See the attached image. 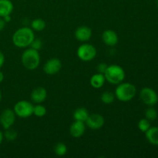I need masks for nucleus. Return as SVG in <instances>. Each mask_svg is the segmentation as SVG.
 Segmentation results:
<instances>
[{
	"instance_id": "nucleus-3",
	"label": "nucleus",
	"mask_w": 158,
	"mask_h": 158,
	"mask_svg": "<svg viewBox=\"0 0 158 158\" xmlns=\"http://www.w3.org/2000/svg\"><path fill=\"white\" fill-rule=\"evenodd\" d=\"M21 61L23 66L29 70L37 69L40 63V55L39 51L32 48L26 49L22 54Z\"/></svg>"
},
{
	"instance_id": "nucleus-8",
	"label": "nucleus",
	"mask_w": 158,
	"mask_h": 158,
	"mask_svg": "<svg viewBox=\"0 0 158 158\" xmlns=\"http://www.w3.org/2000/svg\"><path fill=\"white\" fill-rule=\"evenodd\" d=\"M15 115L13 110L5 109L0 114V124L4 130L12 127L15 121Z\"/></svg>"
},
{
	"instance_id": "nucleus-14",
	"label": "nucleus",
	"mask_w": 158,
	"mask_h": 158,
	"mask_svg": "<svg viewBox=\"0 0 158 158\" xmlns=\"http://www.w3.org/2000/svg\"><path fill=\"white\" fill-rule=\"evenodd\" d=\"M47 98V91L43 86H38L32 90L31 94V100L35 104L42 103Z\"/></svg>"
},
{
	"instance_id": "nucleus-1",
	"label": "nucleus",
	"mask_w": 158,
	"mask_h": 158,
	"mask_svg": "<svg viewBox=\"0 0 158 158\" xmlns=\"http://www.w3.org/2000/svg\"><path fill=\"white\" fill-rule=\"evenodd\" d=\"M34 31L29 27H22L12 35V43L18 48H27L35 39Z\"/></svg>"
},
{
	"instance_id": "nucleus-32",
	"label": "nucleus",
	"mask_w": 158,
	"mask_h": 158,
	"mask_svg": "<svg viewBox=\"0 0 158 158\" xmlns=\"http://www.w3.org/2000/svg\"><path fill=\"white\" fill-rule=\"evenodd\" d=\"M3 139H4V135H3V133L0 131V144H1L2 142Z\"/></svg>"
},
{
	"instance_id": "nucleus-20",
	"label": "nucleus",
	"mask_w": 158,
	"mask_h": 158,
	"mask_svg": "<svg viewBox=\"0 0 158 158\" xmlns=\"http://www.w3.org/2000/svg\"><path fill=\"white\" fill-rule=\"evenodd\" d=\"M115 98V94L112 92H110V91H105L100 96V100H101L102 103L106 105L111 104V103H114Z\"/></svg>"
},
{
	"instance_id": "nucleus-19",
	"label": "nucleus",
	"mask_w": 158,
	"mask_h": 158,
	"mask_svg": "<svg viewBox=\"0 0 158 158\" xmlns=\"http://www.w3.org/2000/svg\"><path fill=\"white\" fill-rule=\"evenodd\" d=\"M46 26V22L42 19H35L32 20L31 23V29L36 32H41V31L44 30Z\"/></svg>"
},
{
	"instance_id": "nucleus-30",
	"label": "nucleus",
	"mask_w": 158,
	"mask_h": 158,
	"mask_svg": "<svg viewBox=\"0 0 158 158\" xmlns=\"http://www.w3.org/2000/svg\"><path fill=\"white\" fill-rule=\"evenodd\" d=\"M3 19L5 20V22H6V23H9V22L12 20V18H11V15H6V16L3 17Z\"/></svg>"
},
{
	"instance_id": "nucleus-12",
	"label": "nucleus",
	"mask_w": 158,
	"mask_h": 158,
	"mask_svg": "<svg viewBox=\"0 0 158 158\" xmlns=\"http://www.w3.org/2000/svg\"><path fill=\"white\" fill-rule=\"evenodd\" d=\"M102 40L106 46H114L118 43L119 37L115 31L106 29L102 34Z\"/></svg>"
},
{
	"instance_id": "nucleus-22",
	"label": "nucleus",
	"mask_w": 158,
	"mask_h": 158,
	"mask_svg": "<svg viewBox=\"0 0 158 158\" xmlns=\"http://www.w3.org/2000/svg\"><path fill=\"white\" fill-rule=\"evenodd\" d=\"M3 135H4V137L8 141H14L17 138V137H18V132L15 130L10 127L5 130Z\"/></svg>"
},
{
	"instance_id": "nucleus-24",
	"label": "nucleus",
	"mask_w": 158,
	"mask_h": 158,
	"mask_svg": "<svg viewBox=\"0 0 158 158\" xmlns=\"http://www.w3.org/2000/svg\"><path fill=\"white\" fill-rule=\"evenodd\" d=\"M46 108L41 103H37L33 107V114L37 117H43L46 114Z\"/></svg>"
},
{
	"instance_id": "nucleus-9",
	"label": "nucleus",
	"mask_w": 158,
	"mask_h": 158,
	"mask_svg": "<svg viewBox=\"0 0 158 158\" xmlns=\"http://www.w3.org/2000/svg\"><path fill=\"white\" fill-rule=\"evenodd\" d=\"M62 68V63L60 59H49L43 66V71L47 75H55L58 73Z\"/></svg>"
},
{
	"instance_id": "nucleus-10",
	"label": "nucleus",
	"mask_w": 158,
	"mask_h": 158,
	"mask_svg": "<svg viewBox=\"0 0 158 158\" xmlns=\"http://www.w3.org/2000/svg\"><path fill=\"white\" fill-rule=\"evenodd\" d=\"M105 123V119L101 114H93L89 115L87 120L85 122L86 126L91 130H99L103 127Z\"/></svg>"
},
{
	"instance_id": "nucleus-16",
	"label": "nucleus",
	"mask_w": 158,
	"mask_h": 158,
	"mask_svg": "<svg viewBox=\"0 0 158 158\" xmlns=\"http://www.w3.org/2000/svg\"><path fill=\"white\" fill-rule=\"evenodd\" d=\"M105 82H106V79H105L104 74L100 73H97L93 75L89 80L91 86L95 89H100V88L103 87Z\"/></svg>"
},
{
	"instance_id": "nucleus-11",
	"label": "nucleus",
	"mask_w": 158,
	"mask_h": 158,
	"mask_svg": "<svg viewBox=\"0 0 158 158\" xmlns=\"http://www.w3.org/2000/svg\"><path fill=\"white\" fill-rule=\"evenodd\" d=\"M75 37L78 41L86 43L92 37V29L86 26H80L76 29Z\"/></svg>"
},
{
	"instance_id": "nucleus-26",
	"label": "nucleus",
	"mask_w": 158,
	"mask_h": 158,
	"mask_svg": "<svg viewBox=\"0 0 158 158\" xmlns=\"http://www.w3.org/2000/svg\"><path fill=\"white\" fill-rule=\"evenodd\" d=\"M43 47V42L40 39L35 38L30 45V48L35 49V50H40Z\"/></svg>"
},
{
	"instance_id": "nucleus-6",
	"label": "nucleus",
	"mask_w": 158,
	"mask_h": 158,
	"mask_svg": "<svg viewBox=\"0 0 158 158\" xmlns=\"http://www.w3.org/2000/svg\"><path fill=\"white\" fill-rule=\"evenodd\" d=\"M34 106L27 100H20L15 104L13 110L20 118H28L33 114Z\"/></svg>"
},
{
	"instance_id": "nucleus-18",
	"label": "nucleus",
	"mask_w": 158,
	"mask_h": 158,
	"mask_svg": "<svg viewBox=\"0 0 158 158\" xmlns=\"http://www.w3.org/2000/svg\"><path fill=\"white\" fill-rule=\"evenodd\" d=\"M89 114L87 110L84 107L77 108L73 113V118L75 120H79V121L86 122L89 117Z\"/></svg>"
},
{
	"instance_id": "nucleus-28",
	"label": "nucleus",
	"mask_w": 158,
	"mask_h": 158,
	"mask_svg": "<svg viewBox=\"0 0 158 158\" xmlns=\"http://www.w3.org/2000/svg\"><path fill=\"white\" fill-rule=\"evenodd\" d=\"M5 60H6V59H5L4 54H3L2 52L0 51V69H1L3 66V65H4Z\"/></svg>"
},
{
	"instance_id": "nucleus-23",
	"label": "nucleus",
	"mask_w": 158,
	"mask_h": 158,
	"mask_svg": "<svg viewBox=\"0 0 158 158\" xmlns=\"http://www.w3.org/2000/svg\"><path fill=\"white\" fill-rule=\"evenodd\" d=\"M157 116L158 113L157 110L153 107V106H150L145 111V118L148 119L149 121H154V120H155L157 118Z\"/></svg>"
},
{
	"instance_id": "nucleus-31",
	"label": "nucleus",
	"mask_w": 158,
	"mask_h": 158,
	"mask_svg": "<svg viewBox=\"0 0 158 158\" xmlns=\"http://www.w3.org/2000/svg\"><path fill=\"white\" fill-rule=\"evenodd\" d=\"M3 80H4V74H3V73L0 70V83H1Z\"/></svg>"
},
{
	"instance_id": "nucleus-33",
	"label": "nucleus",
	"mask_w": 158,
	"mask_h": 158,
	"mask_svg": "<svg viewBox=\"0 0 158 158\" xmlns=\"http://www.w3.org/2000/svg\"><path fill=\"white\" fill-rule=\"evenodd\" d=\"M1 100H2V93L1 91H0V102H1Z\"/></svg>"
},
{
	"instance_id": "nucleus-27",
	"label": "nucleus",
	"mask_w": 158,
	"mask_h": 158,
	"mask_svg": "<svg viewBox=\"0 0 158 158\" xmlns=\"http://www.w3.org/2000/svg\"><path fill=\"white\" fill-rule=\"evenodd\" d=\"M108 67V65L105 63H99L98 66H97V73H103L104 74L105 71L106 70Z\"/></svg>"
},
{
	"instance_id": "nucleus-4",
	"label": "nucleus",
	"mask_w": 158,
	"mask_h": 158,
	"mask_svg": "<svg viewBox=\"0 0 158 158\" xmlns=\"http://www.w3.org/2000/svg\"><path fill=\"white\" fill-rule=\"evenodd\" d=\"M106 81L113 85H118L122 83L125 78L124 69L119 65L113 64L108 66L104 73Z\"/></svg>"
},
{
	"instance_id": "nucleus-5",
	"label": "nucleus",
	"mask_w": 158,
	"mask_h": 158,
	"mask_svg": "<svg viewBox=\"0 0 158 158\" xmlns=\"http://www.w3.org/2000/svg\"><path fill=\"white\" fill-rule=\"evenodd\" d=\"M77 56L80 60L83 62H89L94 60L97 56V49L92 44L89 43H83L79 46L77 51Z\"/></svg>"
},
{
	"instance_id": "nucleus-34",
	"label": "nucleus",
	"mask_w": 158,
	"mask_h": 158,
	"mask_svg": "<svg viewBox=\"0 0 158 158\" xmlns=\"http://www.w3.org/2000/svg\"><path fill=\"white\" fill-rule=\"evenodd\" d=\"M157 8H158V0L157 1Z\"/></svg>"
},
{
	"instance_id": "nucleus-2",
	"label": "nucleus",
	"mask_w": 158,
	"mask_h": 158,
	"mask_svg": "<svg viewBox=\"0 0 158 158\" xmlns=\"http://www.w3.org/2000/svg\"><path fill=\"white\" fill-rule=\"evenodd\" d=\"M137 94V88L131 83H120L115 89V97L120 101L128 102L134 98Z\"/></svg>"
},
{
	"instance_id": "nucleus-21",
	"label": "nucleus",
	"mask_w": 158,
	"mask_h": 158,
	"mask_svg": "<svg viewBox=\"0 0 158 158\" xmlns=\"http://www.w3.org/2000/svg\"><path fill=\"white\" fill-rule=\"evenodd\" d=\"M54 152L58 157H63L67 153V147L64 143L59 142L54 147Z\"/></svg>"
},
{
	"instance_id": "nucleus-13",
	"label": "nucleus",
	"mask_w": 158,
	"mask_h": 158,
	"mask_svg": "<svg viewBox=\"0 0 158 158\" xmlns=\"http://www.w3.org/2000/svg\"><path fill=\"white\" fill-rule=\"evenodd\" d=\"M86 131V124L84 122L75 120L69 127V134L75 138H79L84 134Z\"/></svg>"
},
{
	"instance_id": "nucleus-17",
	"label": "nucleus",
	"mask_w": 158,
	"mask_h": 158,
	"mask_svg": "<svg viewBox=\"0 0 158 158\" xmlns=\"http://www.w3.org/2000/svg\"><path fill=\"white\" fill-rule=\"evenodd\" d=\"M145 137L150 143L158 146V127H151L145 132Z\"/></svg>"
},
{
	"instance_id": "nucleus-7",
	"label": "nucleus",
	"mask_w": 158,
	"mask_h": 158,
	"mask_svg": "<svg viewBox=\"0 0 158 158\" xmlns=\"http://www.w3.org/2000/svg\"><path fill=\"white\" fill-rule=\"evenodd\" d=\"M140 98L144 104L149 106L156 105L158 102V95L154 89L150 87H144L140 90Z\"/></svg>"
},
{
	"instance_id": "nucleus-29",
	"label": "nucleus",
	"mask_w": 158,
	"mask_h": 158,
	"mask_svg": "<svg viewBox=\"0 0 158 158\" xmlns=\"http://www.w3.org/2000/svg\"><path fill=\"white\" fill-rule=\"evenodd\" d=\"M6 26V23L5 22V20L3 19V18L0 17V31H2L5 29Z\"/></svg>"
},
{
	"instance_id": "nucleus-15",
	"label": "nucleus",
	"mask_w": 158,
	"mask_h": 158,
	"mask_svg": "<svg viewBox=\"0 0 158 158\" xmlns=\"http://www.w3.org/2000/svg\"><path fill=\"white\" fill-rule=\"evenodd\" d=\"M14 6L11 0H0V17L11 15Z\"/></svg>"
},
{
	"instance_id": "nucleus-25",
	"label": "nucleus",
	"mask_w": 158,
	"mask_h": 158,
	"mask_svg": "<svg viewBox=\"0 0 158 158\" xmlns=\"http://www.w3.org/2000/svg\"><path fill=\"white\" fill-rule=\"evenodd\" d=\"M137 127L140 131L145 133L151 127V123H150V121L148 119L143 118L139 120L138 123H137Z\"/></svg>"
}]
</instances>
